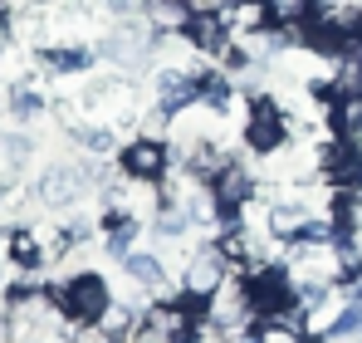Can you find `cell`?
<instances>
[{"label": "cell", "mask_w": 362, "mask_h": 343, "mask_svg": "<svg viewBox=\"0 0 362 343\" xmlns=\"http://www.w3.org/2000/svg\"><path fill=\"white\" fill-rule=\"evenodd\" d=\"M10 260H15L20 270H40V265H45V245H40L30 230H15V235H10Z\"/></svg>", "instance_id": "cell-13"}, {"label": "cell", "mask_w": 362, "mask_h": 343, "mask_svg": "<svg viewBox=\"0 0 362 343\" xmlns=\"http://www.w3.org/2000/svg\"><path fill=\"white\" fill-rule=\"evenodd\" d=\"M40 59L54 74H88L93 69V50H83V45H59V50H45Z\"/></svg>", "instance_id": "cell-12"}, {"label": "cell", "mask_w": 362, "mask_h": 343, "mask_svg": "<svg viewBox=\"0 0 362 343\" xmlns=\"http://www.w3.org/2000/svg\"><path fill=\"white\" fill-rule=\"evenodd\" d=\"M240 142L255 157H279L289 142V113L274 94H250L245 103V123H240Z\"/></svg>", "instance_id": "cell-2"}, {"label": "cell", "mask_w": 362, "mask_h": 343, "mask_svg": "<svg viewBox=\"0 0 362 343\" xmlns=\"http://www.w3.org/2000/svg\"><path fill=\"white\" fill-rule=\"evenodd\" d=\"M0 329H5V314H0Z\"/></svg>", "instance_id": "cell-17"}, {"label": "cell", "mask_w": 362, "mask_h": 343, "mask_svg": "<svg viewBox=\"0 0 362 343\" xmlns=\"http://www.w3.org/2000/svg\"><path fill=\"white\" fill-rule=\"evenodd\" d=\"M0 30H5V10H0Z\"/></svg>", "instance_id": "cell-16"}, {"label": "cell", "mask_w": 362, "mask_h": 343, "mask_svg": "<svg viewBox=\"0 0 362 343\" xmlns=\"http://www.w3.org/2000/svg\"><path fill=\"white\" fill-rule=\"evenodd\" d=\"M230 260H226V250H221V240H201L191 255H186V265H181V289H191V294H201V299H216L221 289L230 285Z\"/></svg>", "instance_id": "cell-4"}, {"label": "cell", "mask_w": 362, "mask_h": 343, "mask_svg": "<svg viewBox=\"0 0 362 343\" xmlns=\"http://www.w3.org/2000/svg\"><path fill=\"white\" fill-rule=\"evenodd\" d=\"M10 113H15V118L45 113V99H40V94H30V89H15V94H10Z\"/></svg>", "instance_id": "cell-15"}, {"label": "cell", "mask_w": 362, "mask_h": 343, "mask_svg": "<svg viewBox=\"0 0 362 343\" xmlns=\"http://www.w3.org/2000/svg\"><path fill=\"white\" fill-rule=\"evenodd\" d=\"M74 137H78V142L93 152V157H108V152H118V142H113V133H108V128H78Z\"/></svg>", "instance_id": "cell-14"}, {"label": "cell", "mask_w": 362, "mask_h": 343, "mask_svg": "<svg viewBox=\"0 0 362 343\" xmlns=\"http://www.w3.org/2000/svg\"><path fill=\"white\" fill-rule=\"evenodd\" d=\"M313 5H318V0H264L274 30H303V25L313 20Z\"/></svg>", "instance_id": "cell-11"}, {"label": "cell", "mask_w": 362, "mask_h": 343, "mask_svg": "<svg viewBox=\"0 0 362 343\" xmlns=\"http://www.w3.org/2000/svg\"><path fill=\"white\" fill-rule=\"evenodd\" d=\"M318 176H323L333 191H343V186H362V147H358V142L333 137L328 147H318Z\"/></svg>", "instance_id": "cell-7"}, {"label": "cell", "mask_w": 362, "mask_h": 343, "mask_svg": "<svg viewBox=\"0 0 362 343\" xmlns=\"http://www.w3.org/2000/svg\"><path fill=\"white\" fill-rule=\"evenodd\" d=\"M196 79H201V108H211V113H230V103H235V84H230V74H221V69H201Z\"/></svg>", "instance_id": "cell-10"}, {"label": "cell", "mask_w": 362, "mask_h": 343, "mask_svg": "<svg viewBox=\"0 0 362 343\" xmlns=\"http://www.w3.org/2000/svg\"><path fill=\"white\" fill-rule=\"evenodd\" d=\"M181 35H186V45L201 59H226L235 50V35L226 30L221 10H191V20L181 25Z\"/></svg>", "instance_id": "cell-6"}, {"label": "cell", "mask_w": 362, "mask_h": 343, "mask_svg": "<svg viewBox=\"0 0 362 343\" xmlns=\"http://www.w3.org/2000/svg\"><path fill=\"white\" fill-rule=\"evenodd\" d=\"M137 235H142V216L137 211H103V250L118 265L137 250Z\"/></svg>", "instance_id": "cell-8"}, {"label": "cell", "mask_w": 362, "mask_h": 343, "mask_svg": "<svg viewBox=\"0 0 362 343\" xmlns=\"http://www.w3.org/2000/svg\"><path fill=\"white\" fill-rule=\"evenodd\" d=\"M172 142L167 137H152V133H137L118 147V176L127 181H142V186H162L172 176Z\"/></svg>", "instance_id": "cell-3"}, {"label": "cell", "mask_w": 362, "mask_h": 343, "mask_svg": "<svg viewBox=\"0 0 362 343\" xmlns=\"http://www.w3.org/2000/svg\"><path fill=\"white\" fill-rule=\"evenodd\" d=\"M122 275L132 280V285H142V289H167V260L157 255V250H132L127 260H122Z\"/></svg>", "instance_id": "cell-9"}, {"label": "cell", "mask_w": 362, "mask_h": 343, "mask_svg": "<svg viewBox=\"0 0 362 343\" xmlns=\"http://www.w3.org/2000/svg\"><path fill=\"white\" fill-rule=\"evenodd\" d=\"M201 103V79H196V69H172V64H162L157 74H152V108L167 118H181L191 113Z\"/></svg>", "instance_id": "cell-5"}, {"label": "cell", "mask_w": 362, "mask_h": 343, "mask_svg": "<svg viewBox=\"0 0 362 343\" xmlns=\"http://www.w3.org/2000/svg\"><path fill=\"white\" fill-rule=\"evenodd\" d=\"M49 294V304L59 309V319H69L74 329H98V324H108V314H113V285L98 275V270H78V275H69L64 285H45Z\"/></svg>", "instance_id": "cell-1"}]
</instances>
